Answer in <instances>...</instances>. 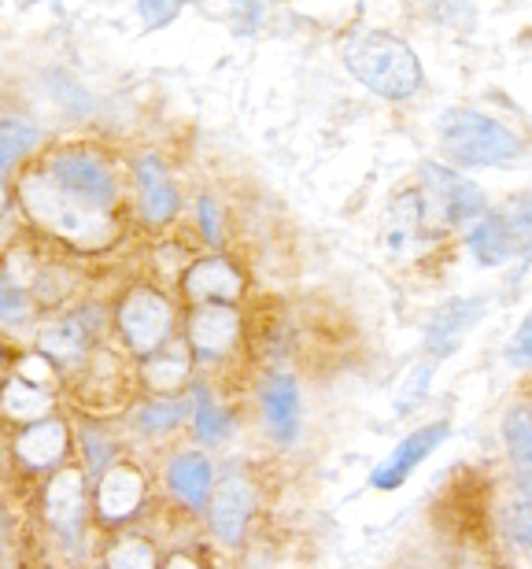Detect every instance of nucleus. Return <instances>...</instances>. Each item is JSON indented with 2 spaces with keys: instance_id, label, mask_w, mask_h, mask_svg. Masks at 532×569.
<instances>
[{
  "instance_id": "obj_1",
  "label": "nucleus",
  "mask_w": 532,
  "mask_h": 569,
  "mask_svg": "<svg viewBox=\"0 0 532 569\" xmlns=\"http://www.w3.org/2000/svg\"><path fill=\"white\" fill-rule=\"evenodd\" d=\"M344 67L370 93L406 100L422 89V60L403 38L378 27H359L344 41Z\"/></svg>"
},
{
  "instance_id": "obj_2",
  "label": "nucleus",
  "mask_w": 532,
  "mask_h": 569,
  "mask_svg": "<svg viewBox=\"0 0 532 569\" xmlns=\"http://www.w3.org/2000/svg\"><path fill=\"white\" fill-rule=\"evenodd\" d=\"M436 141L455 167H503L525 152V138L481 108H448L436 122Z\"/></svg>"
},
{
  "instance_id": "obj_3",
  "label": "nucleus",
  "mask_w": 532,
  "mask_h": 569,
  "mask_svg": "<svg viewBox=\"0 0 532 569\" xmlns=\"http://www.w3.org/2000/svg\"><path fill=\"white\" fill-rule=\"evenodd\" d=\"M414 189H418V200H422L429 233L433 237L448 230H470V226L489 211L478 181H470L466 174H459L455 167H444V163H422Z\"/></svg>"
},
{
  "instance_id": "obj_4",
  "label": "nucleus",
  "mask_w": 532,
  "mask_h": 569,
  "mask_svg": "<svg viewBox=\"0 0 532 569\" xmlns=\"http://www.w3.org/2000/svg\"><path fill=\"white\" fill-rule=\"evenodd\" d=\"M19 197L27 203V211L38 219L41 226H49L52 233L67 237L74 244H100L108 241L111 226L104 214L82 208L78 200H71L67 192L56 186L49 170H33L19 181Z\"/></svg>"
},
{
  "instance_id": "obj_5",
  "label": "nucleus",
  "mask_w": 532,
  "mask_h": 569,
  "mask_svg": "<svg viewBox=\"0 0 532 569\" xmlns=\"http://www.w3.org/2000/svg\"><path fill=\"white\" fill-rule=\"evenodd\" d=\"M466 248L478 267H503L532 248V203L514 200L503 211H484L466 230Z\"/></svg>"
},
{
  "instance_id": "obj_6",
  "label": "nucleus",
  "mask_w": 532,
  "mask_h": 569,
  "mask_svg": "<svg viewBox=\"0 0 532 569\" xmlns=\"http://www.w3.org/2000/svg\"><path fill=\"white\" fill-rule=\"evenodd\" d=\"M171 326H174V311L155 289H133L122 300L119 329L138 356H155L163 345H171Z\"/></svg>"
},
{
  "instance_id": "obj_7",
  "label": "nucleus",
  "mask_w": 532,
  "mask_h": 569,
  "mask_svg": "<svg viewBox=\"0 0 532 569\" xmlns=\"http://www.w3.org/2000/svg\"><path fill=\"white\" fill-rule=\"evenodd\" d=\"M49 174H52L56 186L67 192V197L78 200L89 211H97V214H108V208L119 197L111 170L100 163V159L86 156V152H63V156H56L52 167H49Z\"/></svg>"
},
{
  "instance_id": "obj_8",
  "label": "nucleus",
  "mask_w": 532,
  "mask_h": 569,
  "mask_svg": "<svg viewBox=\"0 0 532 569\" xmlns=\"http://www.w3.org/2000/svg\"><path fill=\"white\" fill-rule=\"evenodd\" d=\"M252 515H255V485H252V477L230 470L219 485H211L208 521H211V532L222 543H241Z\"/></svg>"
},
{
  "instance_id": "obj_9",
  "label": "nucleus",
  "mask_w": 532,
  "mask_h": 569,
  "mask_svg": "<svg viewBox=\"0 0 532 569\" xmlns=\"http://www.w3.org/2000/svg\"><path fill=\"white\" fill-rule=\"evenodd\" d=\"M448 422H429L422 429L406 432V437L395 443V448L384 455V459L373 466L370 473V485L378 488V492H395V488L406 485V477H411L418 466H422L429 455H433L440 443L448 440Z\"/></svg>"
},
{
  "instance_id": "obj_10",
  "label": "nucleus",
  "mask_w": 532,
  "mask_h": 569,
  "mask_svg": "<svg viewBox=\"0 0 532 569\" xmlns=\"http://www.w3.org/2000/svg\"><path fill=\"white\" fill-rule=\"evenodd\" d=\"M429 237L433 233H429L418 189L395 192L392 203H389V214H384V226H381V248L389 256H411L429 241Z\"/></svg>"
},
{
  "instance_id": "obj_11",
  "label": "nucleus",
  "mask_w": 532,
  "mask_h": 569,
  "mask_svg": "<svg viewBox=\"0 0 532 569\" xmlns=\"http://www.w3.org/2000/svg\"><path fill=\"white\" fill-rule=\"evenodd\" d=\"M241 337V315L230 303H200L189 318V348L200 359L225 356Z\"/></svg>"
},
{
  "instance_id": "obj_12",
  "label": "nucleus",
  "mask_w": 532,
  "mask_h": 569,
  "mask_svg": "<svg viewBox=\"0 0 532 569\" xmlns=\"http://www.w3.org/2000/svg\"><path fill=\"white\" fill-rule=\"evenodd\" d=\"M241 289V270L222 256H208L185 270V296L192 303H233Z\"/></svg>"
},
{
  "instance_id": "obj_13",
  "label": "nucleus",
  "mask_w": 532,
  "mask_h": 569,
  "mask_svg": "<svg viewBox=\"0 0 532 569\" xmlns=\"http://www.w3.org/2000/svg\"><path fill=\"white\" fill-rule=\"evenodd\" d=\"M263 418H267V429L274 440H281V443L297 440V432H300V389H297V378H292V373L278 370L267 378Z\"/></svg>"
},
{
  "instance_id": "obj_14",
  "label": "nucleus",
  "mask_w": 532,
  "mask_h": 569,
  "mask_svg": "<svg viewBox=\"0 0 532 569\" xmlns=\"http://www.w3.org/2000/svg\"><path fill=\"white\" fill-rule=\"evenodd\" d=\"M481 315H484V300H462L459 296V300L440 303V311L433 315V322L425 329L429 351H433V356H448V351L481 322Z\"/></svg>"
},
{
  "instance_id": "obj_15",
  "label": "nucleus",
  "mask_w": 532,
  "mask_h": 569,
  "mask_svg": "<svg viewBox=\"0 0 532 569\" xmlns=\"http://www.w3.org/2000/svg\"><path fill=\"white\" fill-rule=\"evenodd\" d=\"M141 503H144V477L133 466L119 462L100 477L97 507L108 521H127Z\"/></svg>"
},
{
  "instance_id": "obj_16",
  "label": "nucleus",
  "mask_w": 532,
  "mask_h": 569,
  "mask_svg": "<svg viewBox=\"0 0 532 569\" xmlns=\"http://www.w3.org/2000/svg\"><path fill=\"white\" fill-rule=\"evenodd\" d=\"M503 443L518 477V492L532 496V407L518 403L503 415Z\"/></svg>"
},
{
  "instance_id": "obj_17",
  "label": "nucleus",
  "mask_w": 532,
  "mask_h": 569,
  "mask_svg": "<svg viewBox=\"0 0 532 569\" xmlns=\"http://www.w3.org/2000/svg\"><path fill=\"white\" fill-rule=\"evenodd\" d=\"M138 181H141V203L149 222H171L178 211V189L171 186L160 159L144 156L138 163Z\"/></svg>"
},
{
  "instance_id": "obj_18",
  "label": "nucleus",
  "mask_w": 532,
  "mask_h": 569,
  "mask_svg": "<svg viewBox=\"0 0 532 569\" xmlns=\"http://www.w3.org/2000/svg\"><path fill=\"white\" fill-rule=\"evenodd\" d=\"M167 485H171L189 507H197V510L208 507V492H211L208 455L185 451V455H178V459H171V466H167Z\"/></svg>"
},
{
  "instance_id": "obj_19",
  "label": "nucleus",
  "mask_w": 532,
  "mask_h": 569,
  "mask_svg": "<svg viewBox=\"0 0 532 569\" xmlns=\"http://www.w3.org/2000/svg\"><path fill=\"white\" fill-rule=\"evenodd\" d=\"M82 499H86L82 473L78 470L56 473L49 492H44V510H49L52 526H60L63 532H74L78 521H82Z\"/></svg>"
},
{
  "instance_id": "obj_20",
  "label": "nucleus",
  "mask_w": 532,
  "mask_h": 569,
  "mask_svg": "<svg viewBox=\"0 0 532 569\" xmlns=\"http://www.w3.org/2000/svg\"><path fill=\"white\" fill-rule=\"evenodd\" d=\"M63 451H67V429L60 422H38V426L22 429L16 440V455L27 466H33V470L60 462Z\"/></svg>"
},
{
  "instance_id": "obj_21",
  "label": "nucleus",
  "mask_w": 532,
  "mask_h": 569,
  "mask_svg": "<svg viewBox=\"0 0 532 569\" xmlns=\"http://www.w3.org/2000/svg\"><path fill=\"white\" fill-rule=\"evenodd\" d=\"M189 370H192V348L163 345L144 362V381H149L155 392H178V385L189 378Z\"/></svg>"
},
{
  "instance_id": "obj_22",
  "label": "nucleus",
  "mask_w": 532,
  "mask_h": 569,
  "mask_svg": "<svg viewBox=\"0 0 532 569\" xmlns=\"http://www.w3.org/2000/svg\"><path fill=\"white\" fill-rule=\"evenodd\" d=\"M500 529L518 555L532 559V496L514 492L511 499H506V503L500 507Z\"/></svg>"
},
{
  "instance_id": "obj_23",
  "label": "nucleus",
  "mask_w": 532,
  "mask_h": 569,
  "mask_svg": "<svg viewBox=\"0 0 532 569\" xmlns=\"http://www.w3.org/2000/svg\"><path fill=\"white\" fill-rule=\"evenodd\" d=\"M0 407H4L11 418H19V422H30V418H38V415L49 411L52 400L38 389V385H30V381H22V378H11L4 385V396H0Z\"/></svg>"
},
{
  "instance_id": "obj_24",
  "label": "nucleus",
  "mask_w": 532,
  "mask_h": 569,
  "mask_svg": "<svg viewBox=\"0 0 532 569\" xmlns=\"http://www.w3.org/2000/svg\"><path fill=\"white\" fill-rule=\"evenodd\" d=\"M192 422H197V437L203 443H222L233 432V418L203 389H197V400H192Z\"/></svg>"
},
{
  "instance_id": "obj_25",
  "label": "nucleus",
  "mask_w": 532,
  "mask_h": 569,
  "mask_svg": "<svg viewBox=\"0 0 532 569\" xmlns=\"http://www.w3.org/2000/svg\"><path fill=\"white\" fill-rule=\"evenodd\" d=\"M41 348L49 351L56 362L74 367V362H82V356H86V333L78 322H60L41 333Z\"/></svg>"
},
{
  "instance_id": "obj_26",
  "label": "nucleus",
  "mask_w": 532,
  "mask_h": 569,
  "mask_svg": "<svg viewBox=\"0 0 532 569\" xmlns=\"http://www.w3.org/2000/svg\"><path fill=\"white\" fill-rule=\"evenodd\" d=\"M33 141H38V130H33L27 119L0 122V170H8L19 156H27Z\"/></svg>"
},
{
  "instance_id": "obj_27",
  "label": "nucleus",
  "mask_w": 532,
  "mask_h": 569,
  "mask_svg": "<svg viewBox=\"0 0 532 569\" xmlns=\"http://www.w3.org/2000/svg\"><path fill=\"white\" fill-rule=\"evenodd\" d=\"M181 418H185V403L181 400H163V403H149L138 411V429L141 432H167L174 429Z\"/></svg>"
},
{
  "instance_id": "obj_28",
  "label": "nucleus",
  "mask_w": 532,
  "mask_h": 569,
  "mask_svg": "<svg viewBox=\"0 0 532 569\" xmlns=\"http://www.w3.org/2000/svg\"><path fill=\"white\" fill-rule=\"evenodd\" d=\"M108 569H155V551L144 540H122L108 551Z\"/></svg>"
},
{
  "instance_id": "obj_29",
  "label": "nucleus",
  "mask_w": 532,
  "mask_h": 569,
  "mask_svg": "<svg viewBox=\"0 0 532 569\" xmlns=\"http://www.w3.org/2000/svg\"><path fill=\"white\" fill-rule=\"evenodd\" d=\"M27 315H30L27 289L4 274V278H0V322H4V326H19V322H27Z\"/></svg>"
},
{
  "instance_id": "obj_30",
  "label": "nucleus",
  "mask_w": 532,
  "mask_h": 569,
  "mask_svg": "<svg viewBox=\"0 0 532 569\" xmlns=\"http://www.w3.org/2000/svg\"><path fill=\"white\" fill-rule=\"evenodd\" d=\"M506 359H511V367H532V311L522 318V326H518V333L511 340V348H506Z\"/></svg>"
},
{
  "instance_id": "obj_31",
  "label": "nucleus",
  "mask_w": 532,
  "mask_h": 569,
  "mask_svg": "<svg viewBox=\"0 0 532 569\" xmlns=\"http://www.w3.org/2000/svg\"><path fill=\"white\" fill-rule=\"evenodd\" d=\"M144 22L149 27H155V22H167V19H174L178 16V4H144Z\"/></svg>"
},
{
  "instance_id": "obj_32",
  "label": "nucleus",
  "mask_w": 532,
  "mask_h": 569,
  "mask_svg": "<svg viewBox=\"0 0 532 569\" xmlns=\"http://www.w3.org/2000/svg\"><path fill=\"white\" fill-rule=\"evenodd\" d=\"M200 219H203V233L211 237V244L219 241V219H214V203L211 200H200Z\"/></svg>"
},
{
  "instance_id": "obj_33",
  "label": "nucleus",
  "mask_w": 532,
  "mask_h": 569,
  "mask_svg": "<svg viewBox=\"0 0 532 569\" xmlns=\"http://www.w3.org/2000/svg\"><path fill=\"white\" fill-rule=\"evenodd\" d=\"M167 569H200V562L189 559V555H174V559L167 562Z\"/></svg>"
},
{
  "instance_id": "obj_34",
  "label": "nucleus",
  "mask_w": 532,
  "mask_h": 569,
  "mask_svg": "<svg viewBox=\"0 0 532 569\" xmlns=\"http://www.w3.org/2000/svg\"><path fill=\"white\" fill-rule=\"evenodd\" d=\"M4 208H8V192L0 189V214H4Z\"/></svg>"
}]
</instances>
